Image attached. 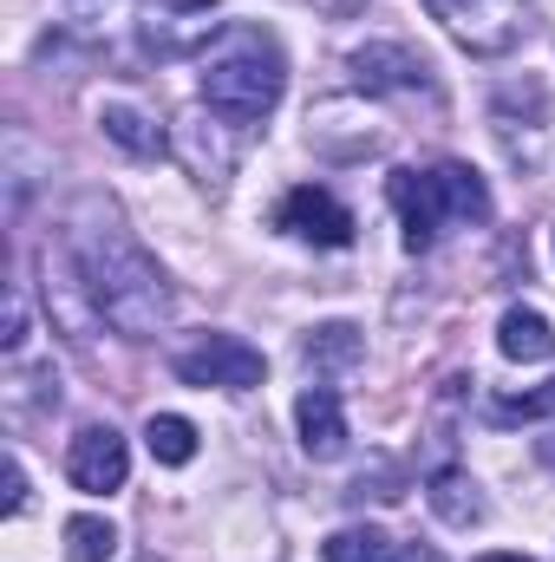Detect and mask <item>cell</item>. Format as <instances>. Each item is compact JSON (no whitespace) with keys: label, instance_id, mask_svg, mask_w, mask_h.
Returning <instances> with one entry per match:
<instances>
[{"label":"cell","instance_id":"13","mask_svg":"<svg viewBox=\"0 0 555 562\" xmlns=\"http://www.w3.org/2000/svg\"><path fill=\"white\" fill-rule=\"evenodd\" d=\"M99 132L118 144V150H132V157H157L163 150V125L144 105H132V99H105L99 105Z\"/></svg>","mask_w":555,"mask_h":562},{"label":"cell","instance_id":"9","mask_svg":"<svg viewBox=\"0 0 555 562\" xmlns=\"http://www.w3.org/2000/svg\"><path fill=\"white\" fill-rule=\"evenodd\" d=\"M66 477H72L86 497H112V491H125V477H132V445H125L112 425H86V431L72 438V451H66Z\"/></svg>","mask_w":555,"mask_h":562},{"label":"cell","instance_id":"18","mask_svg":"<svg viewBox=\"0 0 555 562\" xmlns=\"http://www.w3.org/2000/svg\"><path fill=\"white\" fill-rule=\"evenodd\" d=\"M118 557V530L105 517H66V562H112Z\"/></svg>","mask_w":555,"mask_h":562},{"label":"cell","instance_id":"20","mask_svg":"<svg viewBox=\"0 0 555 562\" xmlns=\"http://www.w3.org/2000/svg\"><path fill=\"white\" fill-rule=\"evenodd\" d=\"M0 347H7V353L26 347V301H20V294H7V334H0Z\"/></svg>","mask_w":555,"mask_h":562},{"label":"cell","instance_id":"4","mask_svg":"<svg viewBox=\"0 0 555 562\" xmlns=\"http://www.w3.org/2000/svg\"><path fill=\"white\" fill-rule=\"evenodd\" d=\"M431 20L477 59H503L530 33V0H424Z\"/></svg>","mask_w":555,"mask_h":562},{"label":"cell","instance_id":"5","mask_svg":"<svg viewBox=\"0 0 555 562\" xmlns=\"http://www.w3.org/2000/svg\"><path fill=\"white\" fill-rule=\"evenodd\" d=\"M216 33H223V7L216 0H138V46L157 66L196 59Z\"/></svg>","mask_w":555,"mask_h":562},{"label":"cell","instance_id":"17","mask_svg":"<svg viewBox=\"0 0 555 562\" xmlns=\"http://www.w3.org/2000/svg\"><path fill=\"white\" fill-rule=\"evenodd\" d=\"M144 445H150V458L157 464H190L196 458V425L177 419V413H150V425H144Z\"/></svg>","mask_w":555,"mask_h":562},{"label":"cell","instance_id":"2","mask_svg":"<svg viewBox=\"0 0 555 562\" xmlns=\"http://www.w3.org/2000/svg\"><path fill=\"white\" fill-rule=\"evenodd\" d=\"M281 86H287V59L275 33L262 26H229L203 59V105L229 125H262L281 105Z\"/></svg>","mask_w":555,"mask_h":562},{"label":"cell","instance_id":"19","mask_svg":"<svg viewBox=\"0 0 555 562\" xmlns=\"http://www.w3.org/2000/svg\"><path fill=\"white\" fill-rule=\"evenodd\" d=\"M543 419H555V380L530 386V393H503V400H490V425H543Z\"/></svg>","mask_w":555,"mask_h":562},{"label":"cell","instance_id":"7","mask_svg":"<svg viewBox=\"0 0 555 562\" xmlns=\"http://www.w3.org/2000/svg\"><path fill=\"white\" fill-rule=\"evenodd\" d=\"M39 294H46V314L59 321L66 340H92V327H105V314H99V301H92L86 269H79L72 249H53V243L39 249Z\"/></svg>","mask_w":555,"mask_h":562},{"label":"cell","instance_id":"23","mask_svg":"<svg viewBox=\"0 0 555 562\" xmlns=\"http://www.w3.org/2000/svg\"><path fill=\"white\" fill-rule=\"evenodd\" d=\"M477 562H530V557H517V550H490V557H477Z\"/></svg>","mask_w":555,"mask_h":562},{"label":"cell","instance_id":"8","mask_svg":"<svg viewBox=\"0 0 555 562\" xmlns=\"http://www.w3.org/2000/svg\"><path fill=\"white\" fill-rule=\"evenodd\" d=\"M275 223L294 243H314V249H347V243H353V210H347L333 190H320V183H294V190L281 196Z\"/></svg>","mask_w":555,"mask_h":562},{"label":"cell","instance_id":"15","mask_svg":"<svg viewBox=\"0 0 555 562\" xmlns=\"http://www.w3.org/2000/svg\"><path fill=\"white\" fill-rule=\"evenodd\" d=\"M320 557L327 562H399V543L386 530H373V524H347V530H333L320 543Z\"/></svg>","mask_w":555,"mask_h":562},{"label":"cell","instance_id":"14","mask_svg":"<svg viewBox=\"0 0 555 562\" xmlns=\"http://www.w3.org/2000/svg\"><path fill=\"white\" fill-rule=\"evenodd\" d=\"M424 497H431V510H438L451 530H471V524H484V497H477V484H471L464 471H431Z\"/></svg>","mask_w":555,"mask_h":562},{"label":"cell","instance_id":"21","mask_svg":"<svg viewBox=\"0 0 555 562\" xmlns=\"http://www.w3.org/2000/svg\"><path fill=\"white\" fill-rule=\"evenodd\" d=\"M26 510V471H20V458H7V517H20Z\"/></svg>","mask_w":555,"mask_h":562},{"label":"cell","instance_id":"6","mask_svg":"<svg viewBox=\"0 0 555 562\" xmlns=\"http://www.w3.org/2000/svg\"><path fill=\"white\" fill-rule=\"evenodd\" d=\"M262 373H269V360H262V347H249L242 334H203L196 347L177 353V380H183V386L249 393V386H262Z\"/></svg>","mask_w":555,"mask_h":562},{"label":"cell","instance_id":"10","mask_svg":"<svg viewBox=\"0 0 555 562\" xmlns=\"http://www.w3.org/2000/svg\"><path fill=\"white\" fill-rule=\"evenodd\" d=\"M347 66H353V86H366V92H418L424 72H431L412 46H399V40H373Z\"/></svg>","mask_w":555,"mask_h":562},{"label":"cell","instance_id":"12","mask_svg":"<svg viewBox=\"0 0 555 562\" xmlns=\"http://www.w3.org/2000/svg\"><path fill=\"white\" fill-rule=\"evenodd\" d=\"M497 347H503V360H523V367H536V360H555V327L550 314H536V307H503V321H497Z\"/></svg>","mask_w":555,"mask_h":562},{"label":"cell","instance_id":"11","mask_svg":"<svg viewBox=\"0 0 555 562\" xmlns=\"http://www.w3.org/2000/svg\"><path fill=\"white\" fill-rule=\"evenodd\" d=\"M294 425H301V451L314 464H327V458L347 451V413H340V393L333 386H307L294 400Z\"/></svg>","mask_w":555,"mask_h":562},{"label":"cell","instance_id":"16","mask_svg":"<svg viewBox=\"0 0 555 562\" xmlns=\"http://www.w3.org/2000/svg\"><path fill=\"white\" fill-rule=\"evenodd\" d=\"M301 353H307V367H320V373L353 367V360H360V327H353V321H327V327H314V334L301 340Z\"/></svg>","mask_w":555,"mask_h":562},{"label":"cell","instance_id":"3","mask_svg":"<svg viewBox=\"0 0 555 562\" xmlns=\"http://www.w3.org/2000/svg\"><path fill=\"white\" fill-rule=\"evenodd\" d=\"M393 210H399V229H406V249L424 256L451 223H484L490 216V190L471 164H431V170H393L386 183Z\"/></svg>","mask_w":555,"mask_h":562},{"label":"cell","instance_id":"1","mask_svg":"<svg viewBox=\"0 0 555 562\" xmlns=\"http://www.w3.org/2000/svg\"><path fill=\"white\" fill-rule=\"evenodd\" d=\"M72 256H79L86 288H92V301H99V314H105L112 334H125V340H157V334L170 327V314H177L170 276L144 256L138 236H125V223H118L112 210H105V223H99V210H86V223H79V236H72Z\"/></svg>","mask_w":555,"mask_h":562},{"label":"cell","instance_id":"24","mask_svg":"<svg viewBox=\"0 0 555 562\" xmlns=\"http://www.w3.org/2000/svg\"><path fill=\"white\" fill-rule=\"evenodd\" d=\"M536 451H543V464H550V471H555V438H543V445H536Z\"/></svg>","mask_w":555,"mask_h":562},{"label":"cell","instance_id":"22","mask_svg":"<svg viewBox=\"0 0 555 562\" xmlns=\"http://www.w3.org/2000/svg\"><path fill=\"white\" fill-rule=\"evenodd\" d=\"M399 562H444L431 543H412V550H399Z\"/></svg>","mask_w":555,"mask_h":562}]
</instances>
